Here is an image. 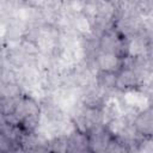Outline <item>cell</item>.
I'll list each match as a JSON object with an SVG mask.
<instances>
[{"mask_svg":"<svg viewBox=\"0 0 153 153\" xmlns=\"http://www.w3.org/2000/svg\"><path fill=\"white\" fill-rule=\"evenodd\" d=\"M91 134L87 137V147L90 153H104L110 143L111 135L108 129L102 127H96L91 129Z\"/></svg>","mask_w":153,"mask_h":153,"instance_id":"obj_1","label":"cell"},{"mask_svg":"<svg viewBox=\"0 0 153 153\" xmlns=\"http://www.w3.org/2000/svg\"><path fill=\"white\" fill-rule=\"evenodd\" d=\"M97 66L104 73H114L121 66V59L115 53H104L102 51L97 56Z\"/></svg>","mask_w":153,"mask_h":153,"instance_id":"obj_2","label":"cell"},{"mask_svg":"<svg viewBox=\"0 0 153 153\" xmlns=\"http://www.w3.org/2000/svg\"><path fill=\"white\" fill-rule=\"evenodd\" d=\"M133 127L139 134L151 135L152 133V111L149 108L142 110L135 118Z\"/></svg>","mask_w":153,"mask_h":153,"instance_id":"obj_3","label":"cell"},{"mask_svg":"<svg viewBox=\"0 0 153 153\" xmlns=\"http://www.w3.org/2000/svg\"><path fill=\"white\" fill-rule=\"evenodd\" d=\"M137 80H139L137 74H136L133 69L128 68V69H124V71L121 72V74H120V75L117 76V79L115 80V84H116L117 87H120V88H126V90H127V88L134 87V86L136 85Z\"/></svg>","mask_w":153,"mask_h":153,"instance_id":"obj_4","label":"cell"},{"mask_svg":"<svg viewBox=\"0 0 153 153\" xmlns=\"http://www.w3.org/2000/svg\"><path fill=\"white\" fill-rule=\"evenodd\" d=\"M128 54L131 57H140L145 54L146 50V44L145 41L141 39L140 37H133V39L128 44Z\"/></svg>","mask_w":153,"mask_h":153,"instance_id":"obj_5","label":"cell"},{"mask_svg":"<svg viewBox=\"0 0 153 153\" xmlns=\"http://www.w3.org/2000/svg\"><path fill=\"white\" fill-rule=\"evenodd\" d=\"M76 29L82 33H90L91 32V23L86 14H79L75 19Z\"/></svg>","mask_w":153,"mask_h":153,"instance_id":"obj_6","label":"cell"},{"mask_svg":"<svg viewBox=\"0 0 153 153\" xmlns=\"http://www.w3.org/2000/svg\"><path fill=\"white\" fill-rule=\"evenodd\" d=\"M104 153H128L126 146L116 140H111Z\"/></svg>","mask_w":153,"mask_h":153,"instance_id":"obj_7","label":"cell"},{"mask_svg":"<svg viewBox=\"0 0 153 153\" xmlns=\"http://www.w3.org/2000/svg\"><path fill=\"white\" fill-rule=\"evenodd\" d=\"M136 153H152V146H151V141L147 140V142L142 143L141 147L137 149Z\"/></svg>","mask_w":153,"mask_h":153,"instance_id":"obj_8","label":"cell"},{"mask_svg":"<svg viewBox=\"0 0 153 153\" xmlns=\"http://www.w3.org/2000/svg\"><path fill=\"white\" fill-rule=\"evenodd\" d=\"M0 153H1V152H0Z\"/></svg>","mask_w":153,"mask_h":153,"instance_id":"obj_9","label":"cell"}]
</instances>
